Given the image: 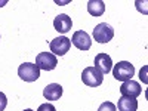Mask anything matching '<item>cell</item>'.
Returning <instances> with one entry per match:
<instances>
[{"label": "cell", "mask_w": 148, "mask_h": 111, "mask_svg": "<svg viewBox=\"0 0 148 111\" xmlns=\"http://www.w3.org/2000/svg\"><path fill=\"white\" fill-rule=\"evenodd\" d=\"M116 108H119V111H136L138 110V101L135 98H126L121 96Z\"/></svg>", "instance_id": "obj_12"}, {"label": "cell", "mask_w": 148, "mask_h": 111, "mask_svg": "<svg viewBox=\"0 0 148 111\" xmlns=\"http://www.w3.org/2000/svg\"><path fill=\"white\" fill-rule=\"evenodd\" d=\"M82 80L86 86H89V88H98V86H101L102 82H104V74L99 73L95 67H88L82 73Z\"/></svg>", "instance_id": "obj_2"}, {"label": "cell", "mask_w": 148, "mask_h": 111, "mask_svg": "<svg viewBox=\"0 0 148 111\" xmlns=\"http://www.w3.org/2000/svg\"><path fill=\"white\" fill-rule=\"evenodd\" d=\"M88 12L92 16H101L105 12V3L102 0H90L88 3Z\"/></svg>", "instance_id": "obj_13"}, {"label": "cell", "mask_w": 148, "mask_h": 111, "mask_svg": "<svg viewBox=\"0 0 148 111\" xmlns=\"http://www.w3.org/2000/svg\"><path fill=\"white\" fill-rule=\"evenodd\" d=\"M53 27H55L56 31L65 34V33H68V31L71 30V27H73V21H71V18H70L68 15L61 14V15H58V16L53 19Z\"/></svg>", "instance_id": "obj_10"}, {"label": "cell", "mask_w": 148, "mask_h": 111, "mask_svg": "<svg viewBox=\"0 0 148 111\" xmlns=\"http://www.w3.org/2000/svg\"><path fill=\"white\" fill-rule=\"evenodd\" d=\"M49 47H51V52H53V55L64 56L71 47V40L65 36H61V37H56V39H53L49 43Z\"/></svg>", "instance_id": "obj_6"}, {"label": "cell", "mask_w": 148, "mask_h": 111, "mask_svg": "<svg viewBox=\"0 0 148 111\" xmlns=\"http://www.w3.org/2000/svg\"><path fill=\"white\" fill-rule=\"evenodd\" d=\"M43 96L47 101H58L62 96V86L58 83H51L43 89Z\"/></svg>", "instance_id": "obj_11"}, {"label": "cell", "mask_w": 148, "mask_h": 111, "mask_svg": "<svg viewBox=\"0 0 148 111\" xmlns=\"http://www.w3.org/2000/svg\"><path fill=\"white\" fill-rule=\"evenodd\" d=\"M114 37V30L107 22H101L93 28V39L98 43H108Z\"/></svg>", "instance_id": "obj_4"}, {"label": "cell", "mask_w": 148, "mask_h": 111, "mask_svg": "<svg viewBox=\"0 0 148 111\" xmlns=\"http://www.w3.org/2000/svg\"><path fill=\"white\" fill-rule=\"evenodd\" d=\"M93 64H95V68L102 74H108L111 70H113V61H111V56L104 53V52L98 53L95 56Z\"/></svg>", "instance_id": "obj_9"}, {"label": "cell", "mask_w": 148, "mask_h": 111, "mask_svg": "<svg viewBox=\"0 0 148 111\" xmlns=\"http://www.w3.org/2000/svg\"><path fill=\"white\" fill-rule=\"evenodd\" d=\"M56 64H58V59L51 52H40L36 56V65L39 67V70L52 71L56 68Z\"/></svg>", "instance_id": "obj_5"}, {"label": "cell", "mask_w": 148, "mask_h": 111, "mask_svg": "<svg viewBox=\"0 0 148 111\" xmlns=\"http://www.w3.org/2000/svg\"><path fill=\"white\" fill-rule=\"evenodd\" d=\"M142 92V88L138 82H133V80H127V82H123V84L120 86V93L121 96H126V98H138Z\"/></svg>", "instance_id": "obj_8"}, {"label": "cell", "mask_w": 148, "mask_h": 111, "mask_svg": "<svg viewBox=\"0 0 148 111\" xmlns=\"http://www.w3.org/2000/svg\"><path fill=\"white\" fill-rule=\"evenodd\" d=\"M6 107H8V98L3 92H0V111H5Z\"/></svg>", "instance_id": "obj_15"}, {"label": "cell", "mask_w": 148, "mask_h": 111, "mask_svg": "<svg viewBox=\"0 0 148 111\" xmlns=\"http://www.w3.org/2000/svg\"><path fill=\"white\" fill-rule=\"evenodd\" d=\"M113 76L116 80H120V82L132 80V77L135 76V67L127 61H120L113 68Z\"/></svg>", "instance_id": "obj_1"}, {"label": "cell", "mask_w": 148, "mask_h": 111, "mask_svg": "<svg viewBox=\"0 0 148 111\" xmlns=\"http://www.w3.org/2000/svg\"><path fill=\"white\" fill-rule=\"evenodd\" d=\"M98 111H117V108H116V105H114L113 102L107 101V102H102V104L99 105Z\"/></svg>", "instance_id": "obj_14"}, {"label": "cell", "mask_w": 148, "mask_h": 111, "mask_svg": "<svg viewBox=\"0 0 148 111\" xmlns=\"http://www.w3.org/2000/svg\"><path fill=\"white\" fill-rule=\"evenodd\" d=\"M18 76L24 82H36L37 79L40 77V70H39V67H37L36 64L24 62L18 68Z\"/></svg>", "instance_id": "obj_3"}, {"label": "cell", "mask_w": 148, "mask_h": 111, "mask_svg": "<svg viewBox=\"0 0 148 111\" xmlns=\"http://www.w3.org/2000/svg\"><path fill=\"white\" fill-rule=\"evenodd\" d=\"M24 111H33V110H30V108H27V110H24Z\"/></svg>", "instance_id": "obj_17"}, {"label": "cell", "mask_w": 148, "mask_h": 111, "mask_svg": "<svg viewBox=\"0 0 148 111\" xmlns=\"http://www.w3.org/2000/svg\"><path fill=\"white\" fill-rule=\"evenodd\" d=\"M71 43L76 46L77 49H80V51H89L90 46H92V40H90V36L83 31V30H79L73 34V39H70Z\"/></svg>", "instance_id": "obj_7"}, {"label": "cell", "mask_w": 148, "mask_h": 111, "mask_svg": "<svg viewBox=\"0 0 148 111\" xmlns=\"http://www.w3.org/2000/svg\"><path fill=\"white\" fill-rule=\"evenodd\" d=\"M37 111H56V108L52 105V104H42L39 108H37Z\"/></svg>", "instance_id": "obj_16"}]
</instances>
